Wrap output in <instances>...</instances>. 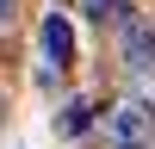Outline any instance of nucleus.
Here are the masks:
<instances>
[{
    "label": "nucleus",
    "mask_w": 155,
    "mask_h": 149,
    "mask_svg": "<svg viewBox=\"0 0 155 149\" xmlns=\"http://www.w3.org/2000/svg\"><path fill=\"white\" fill-rule=\"evenodd\" d=\"M106 137H112V149H149L155 143V112L143 99H130V106H118L106 118Z\"/></svg>",
    "instance_id": "1"
},
{
    "label": "nucleus",
    "mask_w": 155,
    "mask_h": 149,
    "mask_svg": "<svg viewBox=\"0 0 155 149\" xmlns=\"http://www.w3.org/2000/svg\"><path fill=\"white\" fill-rule=\"evenodd\" d=\"M44 56L56 62V68H68V56H74V31H68L62 12H50V19H44Z\"/></svg>",
    "instance_id": "2"
},
{
    "label": "nucleus",
    "mask_w": 155,
    "mask_h": 149,
    "mask_svg": "<svg viewBox=\"0 0 155 149\" xmlns=\"http://www.w3.org/2000/svg\"><path fill=\"white\" fill-rule=\"evenodd\" d=\"M124 44H130V62H137V68H155V31H149V25H130Z\"/></svg>",
    "instance_id": "3"
},
{
    "label": "nucleus",
    "mask_w": 155,
    "mask_h": 149,
    "mask_svg": "<svg viewBox=\"0 0 155 149\" xmlns=\"http://www.w3.org/2000/svg\"><path fill=\"white\" fill-rule=\"evenodd\" d=\"M62 131H68V137H81V131H87V106H81V99L62 112Z\"/></svg>",
    "instance_id": "4"
},
{
    "label": "nucleus",
    "mask_w": 155,
    "mask_h": 149,
    "mask_svg": "<svg viewBox=\"0 0 155 149\" xmlns=\"http://www.w3.org/2000/svg\"><path fill=\"white\" fill-rule=\"evenodd\" d=\"M87 12L93 19H124V0H87Z\"/></svg>",
    "instance_id": "5"
},
{
    "label": "nucleus",
    "mask_w": 155,
    "mask_h": 149,
    "mask_svg": "<svg viewBox=\"0 0 155 149\" xmlns=\"http://www.w3.org/2000/svg\"><path fill=\"white\" fill-rule=\"evenodd\" d=\"M0 19H6V0H0Z\"/></svg>",
    "instance_id": "6"
}]
</instances>
